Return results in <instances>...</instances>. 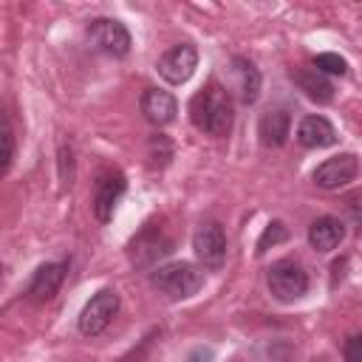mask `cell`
Segmentation results:
<instances>
[{"label":"cell","mask_w":362,"mask_h":362,"mask_svg":"<svg viewBox=\"0 0 362 362\" xmlns=\"http://www.w3.org/2000/svg\"><path fill=\"white\" fill-rule=\"evenodd\" d=\"M189 122L206 133V136H215V139H223L232 133V124H235V105H232V96L229 90L218 82V79H209L192 99H189Z\"/></svg>","instance_id":"1"},{"label":"cell","mask_w":362,"mask_h":362,"mask_svg":"<svg viewBox=\"0 0 362 362\" xmlns=\"http://www.w3.org/2000/svg\"><path fill=\"white\" fill-rule=\"evenodd\" d=\"M150 283L158 294H164L170 300H187L204 286V272H198V266H192L187 260H175V263H164V266L153 269Z\"/></svg>","instance_id":"2"},{"label":"cell","mask_w":362,"mask_h":362,"mask_svg":"<svg viewBox=\"0 0 362 362\" xmlns=\"http://www.w3.org/2000/svg\"><path fill=\"white\" fill-rule=\"evenodd\" d=\"M266 286L274 300L280 303H294L308 291V272L300 260L294 257H280L269 266L266 272Z\"/></svg>","instance_id":"3"},{"label":"cell","mask_w":362,"mask_h":362,"mask_svg":"<svg viewBox=\"0 0 362 362\" xmlns=\"http://www.w3.org/2000/svg\"><path fill=\"white\" fill-rule=\"evenodd\" d=\"M173 249H175L173 238L161 226L147 223L139 235L130 238V243H127V260L136 269H158V260H164L167 255H173Z\"/></svg>","instance_id":"4"},{"label":"cell","mask_w":362,"mask_h":362,"mask_svg":"<svg viewBox=\"0 0 362 362\" xmlns=\"http://www.w3.org/2000/svg\"><path fill=\"white\" fill-rule=\"evenodd\" d=\"M85 34H88V42H90L96 51L107 54V57L122 59V57L130 54V45H133L130 31H127V25H124L122 20H116V17H96V20H90Z\"/></svg>","instance_id":"5"},{"label":"cell","mask_w":362,"mask_h":362,"mask_svg":"<svg viewBox=\"0 0 362 362\" xmlns=\"http://www.w3.org/2000/svg\"><path fill=\"white\" fill-rule=\"evenodd\" d=\"M124 189H127V178H124L122 170L107 167V170H102V173L96 175L93 195H90V209H93V215H96L99 223H107V221L113 218L116 204L122 201Z\"/></svg>","instance_id":"6"},{"label":"cell","mask_w":362,"mask_h":362,"mask_svg":"<svg viewBox=\"0 0 362 362\" xmlns=\"http://www.w3.org/2000/svg\"><path fill=\"white\" fill-rule=\"evenodd\" d=\"M192 252L198 263L209 272L223 269L226 263V232L218 221H201L192 235Z\"/></svg>","instance_id":"7"},{"label":"cell","mask_w":362,"mask_h":362,"mask_svg":"<svg viewBox=\"0 0 362 362\" xmlns=\"http://www.w3.org/2000/svg\"><path fill=\"white\" fill-rule=\"evenodd\" d=\"M119 311V291L116 288H99L79 314V331L85 337H99Z\"/></svg>","instance_id":"8"},{"label":"cell","mask_w":362,"mask_h":362,"mask_svg":"<svg viewBox=\"0 0 362 362\" xmlns=\"http://www.w3.org/2000/svg\"><path fill=\"white\" fill-rule=\"evenodd\" d=\"M158 74L164 82L170 85H184L195 68H198V48L192 42H178L173 48H167L161 57H158Z\"/></svg>","instance_id":"9"},{"label":"cell","mask_w":362,"mask_h":362,"mask_svg":"<svg viewBox=\"0 0 362 362\" xmlns=\"http://www.w3.org/2000/svg\"><path fill=\"white\" fill-rule=\"evenodd\" d=\"M356 173H359V158L354 153H337L314 167L311 181L320 189H339V187L351 184L356 178Z\"/></svg>","instance_id":"10"},{"label":"cell","mask_w":362,"mask_h":362,"mask_svg":"<svg viewBox=\"0 0 362 362\" xmlns=\"http://www.w3.org/2000/svg\"><path fill=\"white\" fill-rule=\"evenodd\" d=\"M65 274H68V263H42L31 280H28V288H25V300L42 305L48 300L57 297L59 286L65 283Z\"/></svg>","instance_id":"11"},{"label":"cell","mask_w":362,"mask_h":362,"mask_svg":"<svg viewBox=\"0 0 362 362\" xmlns=\"http://www.w3.org/2000/svg\"><path fill=\"white\" fill-rule=\"evenodd\" d=\"M139 107L144 113V119L153 124V127H164L175 119L178 113V102L170 90H161V88H147L139 99Z\"/></svg>","instance_id":"12"},{"label":"cell","mask_w":362,"mask_h":362,"mask_svg":"<svg viewBox=\"0 0 362 362\" xmlns=\"http://www.w3.org/2000/svg\"><path fill=\"white\" fill-rule=\"evenodd\" d=\"M291 133V116L286 107H269L257 119V136L263 147H283Z\"/></svg>","instance_id":"13"},{"label":"cell","mask_w":362,"mask_h":362,"mask_svg":"<svg viewBox=\"0 0 362 362\" xmlns=\"http://www.w3.org/2000/svg\"><path fill=\"white\" fill-rule=\"evenodd\" d=\"M297 141L308 150H320V147H331L337 141V127L325 119V116H303L297 124Z\"/></svg>","instance_id":"14"},{"label":"cell","mask_w":362,"mask_h":362,"mask_svg":"<svg viewBox=\"0 0 362 362\" xmlns=\"http://www.w3.org/2000/svg\"><path fill=\"white\" fill-rule=\"evenodd\" d=\"M345 240V223L334 215H320L308 226V243L317 252H334Z\"/></svg>","instance_id":"15"},{"label":"cell","mask_w":362,"mask_h":362,"mask_svg":"<svg viewBox=\"0 0 362 362\" xmlns=\"http://www.w3.org/2000/svg\"><path fill=\"white\" fill-rule=\"evenodd\" d=\"M288 76H291V82H294L311 102L325 105V102L334 99V85H331V79H328L325 74H320L317 68H294Z\"/></svg>","instance_id":"16"},{"label":"cell","mask_w":362,"mask_h":362,"mask_svg":"<svg viewBox=\"0 0 362 362\" xmlns=\"http://www.w3.org/2000/svg\"><path fill=\"white\" fill-rule=\"evenodd\" d=\"M232 74H235V88H238V96L243 105H255L257 96H260V71L255 68L252 59L246 57H232Z\"/></svg>","instance_id":"17"},{"label":"cell","mask_w":362,"mask_h":362,"mask_svg":"<svg viewBox=\"0 0 362 362\" xmlns=\"http://www.w3.org/2000/svg\"><path fill=\"white\" fill-rule=\"evenodd\" d=\"M314 68H317L320 74H334V76H345V74H348V62H345L339 54H331V51L317 54Z\"/></svg>","instance_id":"18"},{"label":"cell","mask_w":362,"mask_h":362,"mask_svg":"<svg viewBox=\"0 0 362 362\" xmlns=\"http://www.w3.org/2000/svg\"><path fill=\"white\" fill-rule=\"evenodd\" d=\"M286 238H288V229H286L280 221H272V223L263 229L260 240H257V255H263L269 246H277V243H283Z\"/></svg>","instance_id":"19"},{"label":"cell","mask_w":362,"mask_h":362,"mask_svg":"<svg viewBox=\"0 0 362 362\" xmlns=\"http://www.w3.org/2000/svg\"><path fill=\"white\" fill-rule=\"evenodd\" d=\"M3 175L11 170V161H14V153H17V144H14V124H11V116L6 113L3 116Z\"/></svg>","instance_id":"20"},{"label":"cell","mask_w":362,"mask_h":362,"mask_svg":"<svg viewBox=\"0 0 362 362\" xmlns=\"http://www.w3.org/2000/svg\"><path fill=\"white\" fill-rule=\"evenodd\" d=\"M342 356L345 362H362V337L359 334H351L342 345Z\"/></svg>","instance_id":"21"}]
</instances>
